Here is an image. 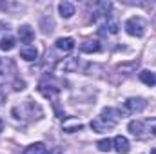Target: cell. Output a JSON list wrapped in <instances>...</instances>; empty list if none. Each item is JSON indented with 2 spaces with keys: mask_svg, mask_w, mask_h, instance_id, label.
<instances>
[{
  "mask_svg": "<svg viewBox=\"0 0 156 154\" xmlns=\"http://www.w3.org/2000/svg\"><path fill=\"white\" fill-rule=\"evenodd\" d=\"M60 71H64V73H75L78 69V58L76 56H69V58H64L62 62H58V65H56Z\"/></svg>",
  "mask_w": 156,
  "mask_h": 154,
  "instance_id": "obj_4",
  "label": "cell"
},
{
  "mask_svg": "<svg viewBox=\"0 0 156 154\" xmlns=\"http://www.w3.org/2000/svg\"><path fill=\"white\" fill-rule=\"evenodd\" d=\"M113 149L116 151L118 154H127L131 151V145H129V140L125 136H116L113 140Z\"/></svg>",
  "mask_w": 156,
  "mask_h": 154,
  "instance_id": "obj_6",
  "label": "cell"
},
{
  "mask_svg": "<svg viewBox=\"0 0 156 154\" xmlns=\"http://www.w3.org/2000/svg\"><path fill=\"white\" fill-rule=\"evenodd\" d=\"M0 49H2V51H11V49H15V38H11V37L2 38L0 40Z\"/></svg>",
  "mask_w": 156,
  "mask_h": 154,
  "instance_id": "obj_19",
  "label": "cell"
},
{
  "mask_svg": "<svg viewBox=\"0 0 156 154\" xmlns=\"http://www.w3.org/2000/svg\"><path fill=\"white\" fill-rule=\"evenodd\" d=\"M24 154H45V145L42 142H37V143H31L26 147Z\"/></svg>",
  "mask_w": 156,
  "mask_h": 154,
  "instance_id": "obj_16",
  "label": "cell"
},
{
  "mask_svg": "<svg viewBox=\"0 0 156 154\" xmlns=\"http://www.w3.org/2000/svg\"><path fill=\"white\" fill-rule=\"evenodd\" d=\"M51 154H60V149H55V151H53Z\"/></svg>",
  "mask_w": 156,
  "mask_h": 154,
  "instance_id": "obj_23",
  "label": "cell"
},
{
  "mask_svg": "<svg viewBox=\"0 0 156 154\" xmlns=\"http://www.w3.org/2000/svg\"><path fill=\"white\" fill-rule=\"evenodd\" d=\"M82 123L75 120V118H66L64 120V125H62V129H64V132H76V131H82Z\"/></svg>",
  "mask_w": 156,
  "mask_h": 154,
  "instance_id": "obj_11",
  "label": "cell"
},
{
  "mask_svg": "<svg viewBox=\"0 0 156 154\" xmlns=\"http://www.w3.org/2000/svg\"><path fill=\"white\" fill-rule=\"evenodd\" d=\"M144 127H145V123L140 121V120H133V121H129V132H131L133 136L144 138V136H145V134H144Z\"/></svg>",
  "mask_w": 156,
  "mask_h": 154,
  "instance_id": "obj_10",
  "label": "cell"
},
{
  "mask_svg": "<svg viewBox=\"0 0 156 154\" xmlns=\"http://www.w3.org/2000/svg\"><path fill=\"white\" fill-rule=\"evenodd\" d=\"M149 154H156V149H153V151H151V152H149Z\"/></svg>",
  "mask_w": 156,
  "mask_h": 154,
  "instance_id": "obj_25",
  "label": "cell"
},
{
  "mask_svg": "<svg viewBox=\"0 0 156 154\" xmlns=\"http://www.w3.org/2000/svg\"><path fill=\"white\" fill-rule=\"evenodd\" d=\"M125 31L131 35V37H144V33H145V22H144V18H140V16H133V18H129L127 22H125Z\"/></svg>",
  "mask_w": 156,
  "mask_h": 154,
  "instance_id": "obj_1",
  "label": "cell"
},
{
  "mask_svg": "<svg viewBox=\"0 0 156 154\" xmlns=\"http://www.w3.org/2000/svg\"><path fill=\"white\" fill-rule=\"evenodd\" d=\"M20 56H22L26 62H33V60H37L38 51H37L35 45H24V47L20 49Z\"/></svg>",
  "mask_w": 156,
  "mask_h": 154,
  "instance_id": "obj_8",
  "label": "cell"
},
{
  "mask_svg": "<svg viewBox=\"0 0 156 154\" xmlns=\"http://www.w3.org/2000/svg\"><path fill=\"white\" fill-rule=\"evenodd\" d=\"M55 45H56V49H58V51L69 53V51H73V49H75V40L71 38V37H62V38H58L56 42H55Z\"/></svg>",
  "mask_w": 156,
  "mask_h": 154,
  "instance_id": "obj_7",
  "label": "cell"
},
{
  "mask_svg": "<svg viewBox=\"0 0 156 154\" xmlns=\"http://www.w3.org/2000/svg\"><path fill=\"white\" fill-rule=\"evenodd\" d=\"M58 11H60V15L64 18H71L75 15V5L71 2H60L58 4Z\"/></svg>",
  "mask_w": 156,
  "mask_h": 154,
  "instance_id": "obj_13",
  "label": "cell"
},
{
  "mask_svg": "<svg viewBox=\"0 0 156 154\" xmlns=\"http://www.w3.org/2000/svg\"><path fill=\"white\" fill-rule=\"evenodd\" d=\"M149 134L156 136V121H149Z\"/></svg>",
  "mask_w": 156,
  "mask_h": 154,
  "instance_id": "obj_22",
  "label": "cell"
},
{
  "mask_svg": "<svg viewBox=\"0 0 156 154\" xmlns=\"http://www.w3.org/2000/svg\"><path fill=\"white\" fill-rule=\"evenodd\" d=\"M18 37H20V40H22L24 44H31V42L35 40V33H33V29H31L29 26H20Z\"/></svg>",
  "mask_w": 156,
  "mask_h": 154,
  "instance_id": "obj_12",
  "label": "cell"
},
{
  "mask_svg": "<svg viewBox=\"0 0 156 154\" xmlns=\"http://www.w3.org/2000/svg\"><path fill=\"white\" fill-rule=\"evenodd\" d=\"M145 100L144 98H129L123 102V107L120 111V114H136V113H142L145 109Z\"/></svg>",
  "mask_w": 156,
  "mask_h": 154,
  "instance_id": "obj_2",
  "label": "cell"
},
{
  "mask_svg": "<svg viewBox=\"0 0 156 154\" xmlns=\"http://www.w3.org/2000/svg\"><path fill=\"white\" fill-rule=\"evenodd\" d=\"M100 120H104L105 123H109L111 127H115L118 123V120H120V113H116L115 109H111V107H107V109H104L102 111V114L98 116Z\"/></svg>",
  "mask_w": 156,
  "mask_h": 154,
  "instance_id": "obj_5",
  "label": "cell"
},
{
  "mask_svg": "<svg viewBox=\"0 0 156 154\" xmlns=\"http://www.w3.org/2000/svg\"><path fill=\"white\" fill-rule=\"evenodd\" d=\"M140 80H142L145 85H149V87H153L156 83V76L151 71H142V73H140Z\"/></svg>",
  "mask_w": 156,
  "mask_h": 154,
  "instance_id": "obj_17",
  "label": "cell"
},
{
  "mask_svg": "<svg viewBox=\"0 0 156 154\" xmlns=\"http://www.w3.org/2000/svg\"><path fill=\"white\" fill-rule=\"evenodd\" d=\"M22 89H26V82L24 80H16L15 82V91H22Z\"/></svg>",
  "mask_w": 156,
  "mask_h": 154,
  "instance_id": "obj_21",
  "label": "cell"
},
{
  "mask_svg": "<svg viewBox=\"0 0 156 154\" xmlns=\"http://www.w3.org/2000/svg\"><path fill=\"white\" fill-rule=\"evenodd\" d=\"M38 91L45 96V98H55L60 93V87H56V83L51 82V76H45L38 83Z\"/></svg>",
  "mask_w": 156,
  "mask_h": 154,
  "instance_id": "obj_3",
  "label": "cell"
},
{
  "mask_svg": "<svg viewBox=\"0 0 156 154\" xmlns=\"http://www.w3.org/2000/svg\"><path fill=\"white\" fill-rule=\"evenodd\" d=\"M102 49L98 40H85L83 44H80V51L82 53H98Z\"/></svg>",
  "mask_w": 156,
  "mask_h": 154,
  "instance_id": "obj_9",
  "label": "cell"
},
{
  "mask_svg": "<svg viewBox=\"0 0 156 154\" xmlns=\"http://www.w3.org/2000/svg\"><path fill=\"white\" fill-rule=\"evenodd\" d=\"M138 65H140V62H138V60H131V62H123V64H118V71H122V73H125V75H129V73H134V71L138 69Z\"/></svg>",
  "mask_w": 156,
  "mask_h": 154,
  "instance_id": "obj_15",
  "label": "cell"
},
{
  "mask_svg": "<svg viewBox=\"0 0 156 154\" xmlns=\"http://www.w3.org/2000/svg\"><path fill=\"white\" fill-rule=\"evenodd\" d=\"M2 129H4V121L0 120V131H2Z\"/></svg>",
  "mask_w": 156,
  "mask_h": 154,
  "instance_id": "obj_24",
  "label": "cell"
},
{
  "mask_svg": "<svg viewBox=\"0 0 156 154\" xmlns=\"http://www.w3.org/2000/svg\"><path fill=\"white\" fill-rule=\"evenodd\" d=\"M91 129H93L94 132H107V131H111L113 127H111L109 123H105L104 120H100V118H94V120L91 121Z\"/></svg>",
  "mask_w": 156,
  "mask_h": 154,
  "instance_id": "obj_14",
  "label": "cell"
},
{
  "mask_svg": "<svg viewBox=\"0 0 156 154\" xmlns=\"http://www.w3.org/2000/svg\"><path fill=\"white\" fill-rule=\"evenodd\" d=\"M107 29H109V33H118V24L115 22V20H111L109 16H107Z\"/></svg>",
  "mask_w": 156,
  "mask_h": 154,
  "instance_id": "obj_20",
  "label": "cell"
},
{
  "mask_svg": "<svg viewBox=\"0 0 156 154\" xmlns=\"http://www.w3.org/2000/svg\"><path fill=\"white\" fill-rule=\"evenodd\" d=\"M96 147H98L100 152H109V151H113V140L104 138V140H100V142L96 143Z\"/></svg>",
  "mask_w": 156,
  "mask_h": 154,
  "instance_id": "obj_18",
  "label": "cell"
}]
</instances>
